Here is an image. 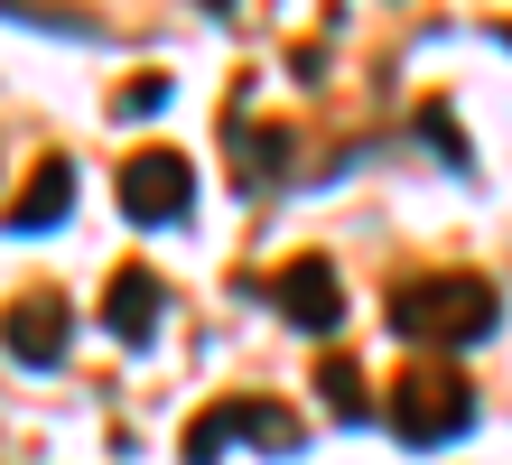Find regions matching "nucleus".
Here are the masks:
<instances>
[{
    "label": "nucleus",
    "instance_id": "obj_1",
    "mask_svg": "<svg viewBox=\"0 0 512 465\" xmlns=\"http://www.w3.org/2000/svg\"><path fill=\"white\" fill-rule=\"evenodd\" d=\"M391 326L410 335V345H485V335L503 326V307H494V279H475V270H429V279H401L391 289Z\"/></svg>",
    "mask_w": 512,
    "mask_h": 465
},
{
    "label": "nucleus",
    "instance_id": "obj_2",
    "mask_svg": "<svg viewBox=\"0 0 512 465\" xmlns=\"http://www.w3.org/2000/svg\"><path fill=\"white\" fill-rule=\"evenodd\" d=\"M382 419H391L401 447H447V438L475 428V382H466L457 363H410V372H391Z\"/></svg>",
    "mask_w": 512,
    "mask_h": 465
},
{
    "label": "nucleus",
    "instance_id": "obj_3",
    "mask_svg": "<svg viewBox=\"0 0 512 465\" xmlns=\"http://www.w3.org/2000/svg\"><path fill=\"white\" fill-rule=\"evenodd\" d=\"M233 438H261V447H298V410H280V400H215V410L187 419V465H224Z\"/></svg>",
    "mask_w": 512,
    "mask_h": 465
},
{
    "label": "nucleus",
    "instance_id": "obj_4",
    "mask_svg": "<svg viewBox=\"0 0 512 465\" xmlns=\"http://www.w3.org/2000/svg\"><path fill=\"white\" fill-rule=\"evenodd\" d=\"M187 205H196V168L177 159V149H140V159H122V214H131V224H177Z\"/></svg>",
    "mask_w": 512,
    "mask_h": 465
},
{
    "label": "nucleus",
    "instance_id": "obj_5",
    "mask_svg": "<svg viewBox=\"0 0 512 465\" xmlns=\"http://www.w3.org/2000/svg\"><path fill=\"white\" fill-rule=\"evenodd\" d=\"M270 307L298 326V335H336L345 326V279H336V261H289L280 279H270Z\"/></svg>",
    "mask_w": 512,
    "mask_h": 465
},
{
    "label": "nucleus",
    "instance_id": "obj_6",
    "mask_svg": "<svg viewBox=\"0 0 512 465\" xmlns=\"http://www.w3.org/2000/svg\"><path fill=\"white\" fill-rule=\"evenodd\" d=\"M66 335H75V307L56 298V289H28L10 317H0V345H10L19 363H56V354H66Z\"/></svg>",
    "mask_w": 512,
    "mask_h": 465
},
{
    "label": "nucleus",
    "instance_id": "obj_7",
    "mask_svg": "<svg viewBox=\"0 0 512 465\" xmlns=\"http://www.w3.org/2000/svg\"><path fill=\"white\" fill-rule=\"evenodd\" d=\"M159 307H168L159 270H140V261L112 270V289H103V326L122 335V345H149V335H159Z\"/></svg>",
    "mask_w": 512,
    "mask_h": 465
},
{
    "label": "nucleus",
    "instance_id": "obj_8",
    "mask_svg": "<svg viewBox=\"0 0 512 465\" xmlns=\"http://www.w3.org/2000/svg\"><path fill=\"white\" fill-rule=\"evenodd\" d=\"M66 205H75V159H38V168H28V186L10 196V214H0V224H10V233H47Z\"/></svg>",
    "mask_w": 512,
    "mask_h": 465
},
{
    "label": "nucleus",
    "instance_id": "obj_9",
    "mask_svg": "<svg viewBox=\"0 0 512 465\" xmlns=\"http://www.w3.org/2000/svg\"><path fill=\"white\" fill-rule=\"evenodd\" d=\"M317 391H326V410H336V419H373V391H364V372H354L345 354L317 363Z\"/></svg>",
    "mask_w": 512,
    "mask_h": 465
},
{
    "label": "nucleus",
    "instance_id": "obj_10",
    "mask_svg": "<svg viewBox=\"0 0 512 465\" xmlns=\"http://www.w3.org/2000/svg\"><path fill=\"white\" fill-rule=\"evenodd\" d=\"M419 131L447 149V168H475V159H466V131H457V112H447V103H429V112H419Z\"/></svg>",
    "mask_w": 512,
    "mask_h": 465
},
{
    "label": "nucleus",
    "instance_id": "obj_11",
    "mask_svg": "<svg viewBox=\"0 0 512 465\" xmlns=\"http://www.w3.org/2000/svg\"><path fill=\"white\" fill-rule=\"evenodd\" d=\"M159 103H168V75H131L112 112H122V121H140V112H159Z\"/></svg>",
    "mask_w": 512,
    "mask_h": 465
}]
</instances>
